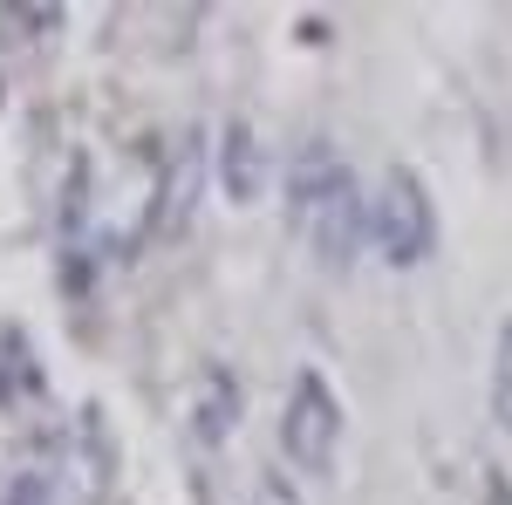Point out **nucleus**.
<instances>
[{
	"label": "nucleus",
	"instance_id": "7ed1b4c3",
	"mask_svg": "<svg viewBox=\"0 0 512 505\" xmlns=\"http://www.w3.org/2000/svg\"><path fill=\"white\" fill-rule=\"evenodd\" d=\"M280 444L301 471H328L335 465V444H342V403L321 369H301L294 376V396H287V417H280Z\"/></svg>",
	"mask_w": 512,
	"mask_h": 505
},
{
	"label": "nucleus",
	"instance_id": "1a4fd4ad",
	"mask_svg": "<svg viewBox=\"0 0 512 505\" xmlns=\"http://www.w3.org/2000/svg\"><path fill=\"white\" fill-rule=\"evenodd\" d=\"M478 505H512V478L499 465H485V485H478Z\"/></svg>",
	"mask_w": 512,
	"mask_h": 505
},
{
	"label": "nucleus",
	"instance_id": "f03ea898",
	"mask_svg": "<svg viewBox=\"0 0 512 505\" xmlns=\"http://www.w3.org/2000/svg\"><path fill=\"white\" fill-rule=\"evenodd\" d=\"M369 239H376V253H383L390 267H417V260H431V246H437V205H431V192L417 185V171H403V164H396L390 178H383L376 212H369Z\"/></svg>",
	"mask_w": 512,
	"mask_h": 505
},
{
	"label": "nucleus",
	"instance_id": "20e7f679",
	"mask_svg": "<svg viewBox=\"0 0 512 505\" xmlns=\"http://www.w3.org/2000/svg\"><path fill=\"white\" fill-rule=\"evenodd\" d=\"M198 192H205V137H198V130H185V137H178V151H171V164L158 171L151 233H158V239H178V233H185V219H192Z\"/></svg>",
	"mask_w": 512,
	"mask_h": 505
},
{
	"label": "nucleus",
	"instance_id": "6e6552de",
	"mask_svg": "<svg viewBox=\"0 0 512 505\" xmlns=\"http://www.w3.org/2000/svg\"><path fill=\"white\" fill-rule=\"evenodd\" d=\"M253 505H301V499H294V485H287L280 471H260V485H253Z\"/></svg>",
	"mask_w": 512,
	"mask_h": 505
},
{
	"label": "nucleus",
	"instance_id": "423d86ee",
	"mask_svg": "<svg viewBox=\"0 0 512 505\" xmlns=\"http://www.w3.org/2000/svg\"><path fill=\"white\" fill-rule=\"evenodd\" d=\"M0 505H55V471H48V465L14 471V478L0 485Z\"/></svg>",
	"mask_w": 512,
	"mask_h": 505
},
{
	"label": "nucleus",
	"instance_id": "f257e3e1",
	"mask_svg": "<svg viewBox=\"0 0 512 505\" xmlns=\"http://www.w3.org/2000/svg\"><path fill=\"white\" fill-rule=\"evenodd\" d=\"M287 205H294V226L308 233V246H315L328 267H342L355 253V239L369 233L349 171H342V157L328 151V144H301L294 171H287Z\"/></svg>",
	"mask_w": 512,
	"mask_h": 505
},
{
	"label": "nucleus",
	"instance_id": "0eeeda50",
	"mask_svg": "<svg viewBox=\"0 0 512 505\" xmlns=\"http://www.w3.org/2000/svg\"><path fill=\"white\" fill-rule=\"evenodd\" d=\"M492 410H499V424L512 430V321L499 328V362H492Z\"/></svg>",
	"mask_w": 512,
	"mask_h": 505
},
{
	"label": "nucleus",
	"instance_id": "39448f33",
	"mask_svg": "<svg viewBox=\"0 0 512 505\" xmlns=\"http://www.w3.org/2000/svg\"><path fill=\"white\" fill-rule=\"evenodd\" d=\"M219 178H226V192H233V198H253V192H260V164H253V130H246V123H226Z\"/></svg>",
	"mask_w": 512,
	"mask_h": 505
}]
</instances>
